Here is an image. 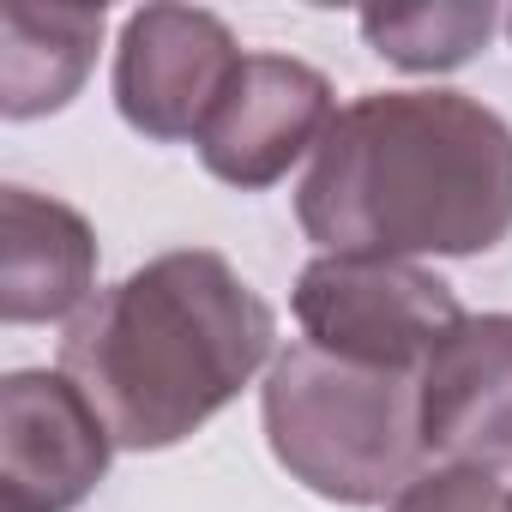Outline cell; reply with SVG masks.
Instances as JSON below:
<instances>
[{
  "label": "cell",
  "mask_w": 512,
  "mask_h": 512,
  "mask_svg": "<svg viewBox=\"0 0 512 512\" xmlns=\"http://www.w3.org/2000/svg\"><path fill=\"white\" fill-rule=\"evenodd\" d=\"M386 512H506V488H500L488 470L434 464V470H422Z\"/></svg>",
  "instance_id": "obj_12"
},
{
  "label": "cell",
  "mask_w": 512,
  "mask_h": 512,
  "mask_svg": "<svg viewBox=\"0 0 512 512\" xmlns=\"http://www.w3.org/2000/svg\"><path fill=\"white\" fill-rule=\"evenodd\" d=\"M290 308L314 350L392 374H422L428 356L464 326L446 278L416 260H368V253H320L314 266H302Z\"/></svg>",
  "instance_id": "obj_4"
},
{
  "label": "cell",
  "mask_w": 512,
  "mask_h": 512,
  "mask_svg": "<svg viewBox=\"0 0 512 512\" xmlns=\"http://www.w3.org/2000/svg\"><path fill=\"white\" fill-rule=\"evenodd\" d=\"M506 31H512V19H506Z\"/></svg>",
  "instance_id": "obj_14"
},
{
  "label": "cell",
  "mask_w": 512,
  "mask_h": 512,
  "mask_svg": "<svg viewBox=\"0 0 512 512\" xmlns=\"http://www.w3.org/2000/svg\"><path fill=\"white\" fill-rule=\"evenodd\" d=\"M494 7L488 0H452V7H374L362 13V37L374 55H386L404 73H446L464 67L488 37H494Z\"/></svg>",
  "instance_id": "obj_11"
},
{
  "label": "cell",
  "mask_w": 512,
  "mask_h": 512,
  "mask_svg": "<svg viewBox=\"0 0 512 512\" xmlns=\"http://www.w3.org/2000/svg\"><path fill=\"white\" fill-rule=\"evenodd\" d=\"M506 512H512V494H506Z\"/></svg>",
  "instance_id": "obj_13"
},
{
  "label": "cell",
  "mask_w": 512,
  "mask_h": 512,
  "mask_svg": "<svg viewBox=\"0 0 512 512\" xmlns=\"http://www.w3.org/2000/svg\"><path fill=\"white\" fill-rule=\"evenodd\" d=\"M241 49L205 7H139L115 43V109L145 139H199Z\"/></svg>",
  "instance_id": "obj_6"
},
{
  "label": "cell",
  "mask_w": 512,
  "mask_h": 512,
  "mask_svg": "<svg viewBox=\"0 0 512 512\" xmlns=\"http://www.w3.org/2000/svg\"><path fill=\"white\" fill-rule=\"evenodd\" d=\"M296 217L326 253H488L512 235V127L464 91H368L314 145Z\"/></svg>",
  "instance_id": "obj_1"
},
{
  "label": "cell",
  "mask_w": 512,
  "mask_h": 512,
  "mask_svg": "<svg viewBox=\"0 0 512 512\" xmlns=\"http://www.w3.org/2000/svg\"><path fill=\"white\" fill-rule=\"evenodd\" d=\"M272 344V302L223 253L175 247L67 320L61 374L91 398L121 452H163L260 374Z\"/></svg>",
  "instance_id": "obj_2"
},
{
  "label": "cell",
  "mask_w": 512,
  "mask_h": 512,
  "mask_svg": "<svg viewBox=\"0 0 512 512\" xmlns=\"http://www.w3.org/2000/svg\"><path fill=\"white\" fill-rule=\"evenodd\" d=\"M115 452V434L61 368H19L0 380V506L7 512L85 506Z\"/></svg>",
  "instance_id": "obj_5"
},
{
  "label": "cell",
  "mask_w": 512,
  "mask_h": 512,
  "mask_svg": "<svg viewBox=\"0 0 512 512\" xmlns=\"http://www.w3.org/2000/svg\"><path fill=\"white\" fill-rule=\"evenodd\" d=\"M422 440L446 464L512 470V314H464L422 368Z\"/></svg>",
  "instance_id": "obj_8"
},
{
  "label": "cell",
  "mask_w": 512,
  "mask_h": 512,
  "mask_svg": "<svg viewBox=\"0 0 512 512\" xmlns=\"http://www.w3.org/2000/svg\"><path fill=\"white\" fill-rule=\"evenodd\" d=\"M103 0L97 7H37L7 0L0 7V115L37 121L79 97L97 43H103Z\"/></svg>",
  "instance_id": "obj_10"
},
{
  "label": "cell",
  "mask_w": 512,
  "mask_h": 512,
  "mask_svg": "<svg viewBox=\"0 0 512 512\" xmlns=\"http://www.w3.org/2000/svg\"><path fill=\"white\" fill-rule=\"evenodd\" d=\"M97 284V235L91 223L37 193L0 187V320L7 326H49L91 302Z\"/></svg>",
  "instance_id": "obj_9"
},
{
  "label": "cell",
  "mask_w": 512,
  "mask_h": 512,
  "mask_svg": "<svg viewBox=\"0 0 512 512\" xmlns=\"http://www.w3.org/2000/svg\"><path fill=\"white\" fill-rule=\"evenodd\" d=\"M272 458L320 500L380 506L398 500L428 458L422 440V374L362 368L290 344L260 392Z\"/></svg>",
  "instance_id": "obj_3"
},
{
  "label": "cell",
  "mask_w": 512,
  "mask_h": 512,
  "mask_svg": "<svg viewBox=\"0 0 512 512\" xmlns=\"http://www.w3.org/2000/svg\"><path fill=\"white\" fill-rule=\"evenodd\" d=\"M332 121H338L332 79L320 67H308L296 55H241L229 91L217 97V109L193 145L217 181L260 193V187L284 181L290 163L302 151H314Z\"/></svg>",
  "instance_id": "obj_7"
}]
</instances>
